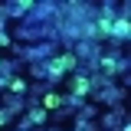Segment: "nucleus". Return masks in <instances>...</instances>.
<instances>
[{
	"mask_svg": "<svg viewBox=\"0 0 131 131\" xmlns=\"http://www.w3.org/2000/svg\"><path fill=\"white\" fill-rule=\"evenodd\" d=\"M43 105H46V108H56V105H59V95H46V102H43Z\"/></svg>",
	"mask_w": 131,
	"mask_h": 131,
	"instance_id": "4",
	"label": "nucleus"
},
{
	"mask_svg": "<svg viewBox=\"0 0 131 131\" xmlns=\"http://www.w3.org/2000/svg\"><path fill=\"white\" fill-rule=\"evenodd\" d=\"M72 66H75V56H59V59H52L49 69L52 72H62V69H72Z\"/></svg>",
	"mask_w": 131,
	"mask_h": 131,
	"instance_id": "1",
	"label": "nucleus"
},
{
	"mask_svg": "<svg viewBox=\"0 0 131 131\" xmlns=\"http://www.w3.org/2000/svg\"><path fill=\"white\" fill-rule=\"evenodd\" d=\"M3 118H7V115H3V112H0V125H3Z\"/></svg>",
	"mask_w": 131,
	"mask_h": 131,
	"instance_id": "5",
	"label": "nucleus"
},
{
	"mask_svg": "<svg viewBox=\"0 0 131 131\" xmlns=\"http://www.w3.org/2000/svg\"><path fill=\"white\" fill-rule=\"evenodd\" d=\"M72 92H75V95H85V92H89V79L75 75V79H72Z\"/></svg>",
	"mask_w": 131,
	"mask_h": 131,
	"instance_id": "2",
	"label": "nucleus"
},
{
	"mask_svg": "<svg viewBox=\"0 0 131 131\" xmlns=\"http://www.w3.org/2000/svg\"><path fill=\"white\" fill-rule=\"evenodd\" d=\"M131 26H128V20H118V23H115V33H128Z\"/></svg>",
	"mask_w": 131,
	"mask_h": 131,
	"instance_id": "3",
	"label": "nucleus"
}]
</instances>
